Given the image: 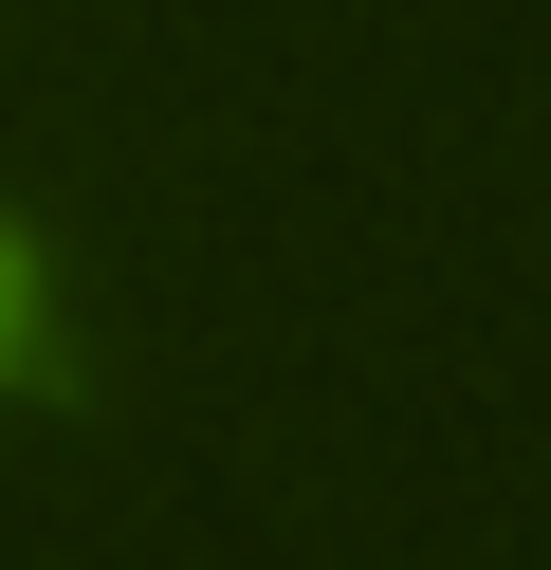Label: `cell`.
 <instances>
[{"instance_id": "obj_1", "label": "cell", "mask_w": 551, "mask_h": 570, "mask_svg": "<svg viewBox=\"0 0 551 570\" xmlns=\"http://www.w3.org/2000/svg\"><path fill=\"white\" fill-rule=\"evenodd\" d=\"M0 368H19V258H0Z\"/></svg>"}]
</instances>
